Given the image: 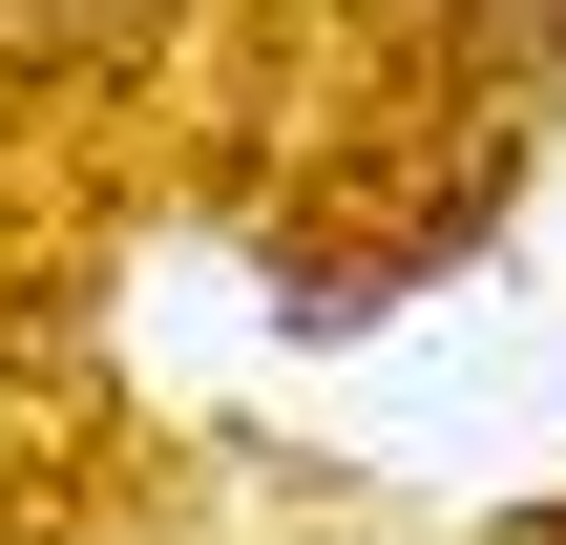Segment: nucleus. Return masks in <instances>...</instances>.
Here are the masks:
<instances>
[{
	"mask_svg": "<svg viewBox=\"0 0 566 545\" xmlns=\"http://www.w3.org/2000/svg\"><path fill=\"white\" fill-rule=\"evenodd\" d=\"M483 42H504L525 84H566V0H483Z\"/></svg>",
	"mask_w": 566,
	"mask_h": 545,
	"instance_id": "nucleus-1",
	"label": "nucleus"
}]
</instances>
